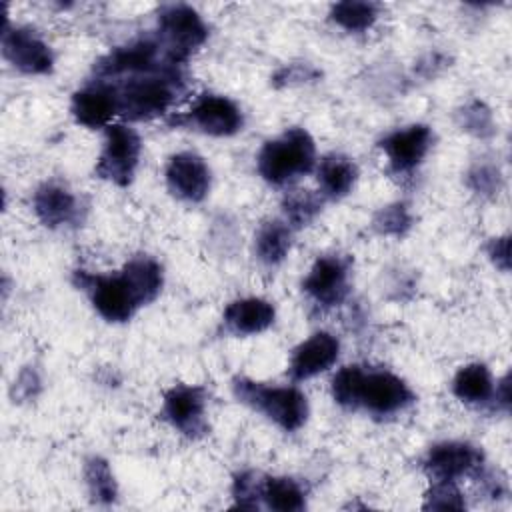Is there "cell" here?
Masks as SVG:
<instances>
[{"label": "cell", "mask_w": 512, "mask_h": 512, "mask_svg": "<svg viewBox=\"0 0 512 512\" xmlns=\"http://www.w3.org/2000/svg\"><path fill=\"white\" fill-rule=\"evenodd\" d=\"M330 392L344 410H364L374 418L400 414L416 400L412 388L398 374L360 364L342 366L332 378Z\"/></svg>", "instance_id": "6da1fadb"}, {"label": "cell", "mask_w": 512, "mask_h": 512, "mask_svg": "<svg viewBox=\"0 0 512 512\" xmlns=\"http://www.w3.org/2000/svg\"><path fill=\"white\" fill-rule=\"evenodd\" d=\"M106 82L116 90L118 116L130 122H146L164 116L186 90V78L180 66L138 72Z\"/></svg>", "instance_id": "7a4b0ae2"}, {"label": "cell", "mask_w": 512, "mask_h": 512, "mask_svg": "<svg viewBox=\"0 0 512 512\" xmlns=\"http://www.w3.org/2000/svg\"><path fill=\"white\" fill-rule=\"evenodd\" d=\"M256 168L270 186H286L316 168V142L306 128L292 126L266 140L256 156Z\"/></svg>", "instance_id": "3957f363"}, {"label": "cell", "mask_w": 512, "mask_h": 512, "mask_svg": "<svg viewBox=\"0 0 512 512\" xmlns=\"http://www.w3.org/2000/svg\"><path fill=\"white\" fill-rule=\"evenodd\" d=\"M234 398L266 416L284 432L300 430L310 414L306 394L296 386H270L246 376L232 380Z\"/></svg>", "instance_id": "277c9868"}, {"label": "cell", "mask_w": 512, "mask_h": 512, "mask_svg": "<svg viewBox=\"0 0 512 512\" xmlns=\"http://www.w3.org/2000/svg\"><path fill=\"white\" fill-rule=\"evenodd\" d=\"M76 288L84 290L94 310L112 324L128 322L142 306V298L124 270L118 274H92L76 270L72 274Z\"/></svg>", "instance_id": "5b68a950"}, {"label": "cell", "mask_w": 512, "mask_h": 512, "mask_svg": "<svg viewBox=\"0 0 512 512\" xmlns=\"http://www.w3.org/2000/svg\"><path fill=\"white\" fill-rule=\"evenodd\" d=\"M154 34L168 60L176 66H184L208 40V24L190 4H164L158 10Z\"/></svg>", "instance_id": "8992f818"}, {"label": "cell", "mask_w": 512, "mask_h": 512, "mask_svg": "<svg viewBox=\"0 0 512 512\" xmlns=\"http://www.w3.org/2000/svg\"><path fill=\"white\" fill-rule=\"evenodd\" d=\"M142 156V138L128 124H110L94 164V174L118 188L132 184Z\"/></svg>", "instance_id": "52a82bcc"}, {"label": "cell", "mask_w": 512, "mask_h": 512, "mask_svg": "<svg viewBox=\"0 0 512 512\" xmlns=\"http://www.w3.org/2000/svg\"><path fill=\"white\" fill-rule=\"evenodd\" d=\"M166 66H176V64H172L168 60L156 34H146V36H138V38L106 52L94 64L92 78L118 80V78L130 76V74L160 70Z\"/></svg>", "instance_id": "ba28073f"}, {"label": "cell", "mask_w": 512, "mask_h": 512, "mask_svg": "<svg viewBox=\"0 0 512 512\" xmlns=\"http://www.w3.org/2000/svg\"><path fill=\"white\" fill-rule=\"evenodd\" d=\"M352 262L344 254H322L302 280L304 294L322 310L340 306L350 294Z\"/></svg>", "instance_id": "9c48e42d"}, {"label": "cell", "mask_w": 512, "mask_h": 512, "mask_svg": "<svg viewBox=\"0 0 512 512\" xmlns=\"http://www.w3.org/2000/svg\"><path fill=\"white\" fill-rule=\"evenodd\" d=\"M174 124L202 132L206 136L226 138L242 130L244 114L240 106L228 96L206 92L198 96L194 104L174 120Z\"/></svg>", "instance_id": "30bf717a"}, {"label": "cell", "mask_w": 512, "mask_h": 512, "mask_svg": "<svg viewBox=\"0 0 512 512\" xmlns=\"http://www.w3.org/2000/svg\"><path fill=\"white\" fill-rule=\"evenodd\" d=\"M208 394L204 386L174 384L164 392L162 418L182 436L198 440L208 432Z\"/></svg>", "instance_id": "8fae6325"}, {"label": "cell", "mask_w": 512, "mask_h": 512, "mask_svg": "<svg viewBox=\"0 0 512 512\" xmlns=\"http://www.w3.org/2000/svg\"><path fill=\"white\" fill-rule=\"evenodd\" d=\"M2 56L16 70L42 76L54 70L52 46L30 26H10L8 20L2 26Z\"/></svg>", "instance_id": "7c38bea8"}, {"label": "cell", "mask_w": 512, "mask_h": 512, "mask_svg": "<svg viewBox=\"0 0 512 512\" xmlns=\"http://www.w3.org/2000/svg\"><path fill=\"white\" fill-rule=\"evenodd\" d=\"M434 142V132L428 124H408L384 134L378 142L388 160L390 172L404 176L414 172L428 156Z\"/></svg>", "instance_id": "4fadbf2b"}, {"label": "cell", "mask_w": 512, "mask_h": 512, "mask_svg": "<svg viewBox=\"0 0 512 512\" xmlns=\"http://www.w3.org/2000/svg\"><path fill=\"white\" fill-rule=\"evenodd\" d=\"M432 480L458 482L464 476H476L484 466V454L478 446L462 440H444L428 448L424 462Z\"/></svg>", "instance_id": "5bb4252c"}, {"label": "cell", "mask_w": 512, "mask_h": 512, "mask_svg": "<svg viewBox=\"0 0 512 512\" xmlns=\"http://www.w3.org/2000/svg\"><path fill=\"white\" fill-rule=\"evenodd\" d=\"M168 192L188 204L202 202L212 184V172L206 160L196 152H176L168 158L164 168Z\"/></svg>", "instance_id": "9a60e30c"}, {"label": "cell", "mask_w": 512, "mask_h": 512, "mask_svg": "<svg viewBox=\"0 0 512 512\" xmlns=\"http://www.w3.org/2000/svg\"><path fill=\"white\" fill-rule=\"evenodd\" d=\"M32 210L36 218L52 230L76 226L82 220L84 204L66 184L48 180L42 182L32 194Z\"/></svg>", "instance_id": "2e32d148"}, {"label": "cell", "mask_w": 512, "mask_h": 512, "mask_svg": "<svg viewBox=\"0 0 512 512\" xmlns=\"http://www.w3.org/2000/svg\"><path fill=\"white\" fill-rule=\"evenodd\" d=\"M70 114L76 124L96 130L108 128L112 118L118 116V96L110 82L92 78L72 94Z\"/></svg>", "instance_id": "e0dca14e"}, {"label": "cell", "mask_w": 512, "mask_h": 512, "mask_svg": "<svg viewBox=\"0 0 512 512\" xmlns=\"http://www.w3.org/2000/svg\"><path fill=\"white\" fill-rule=\"evenodd\" d=\"M340 356V340L326 332H314L310 338L300 342L290 356L288 376L294 382L310 380L322 372H326Z\"/></svg>", "instance_id": "ac0fdd59"}, {"label": "cell", "mask_w": 512, "mask_h": 512, "mask_svg": "<svg viewBox=\"0 0 512 512\" xmlns=\"http://www.w3.org/2000/svg\"><path fill=\"white\" fill-rule=\"evenodd\" d=\"M222 320L228 332L236 336H254L268 330L274 324L276 308L266 298H238L226 306Z\"/></svg>", "instance_id": "d6986e66"}, {"label": "cell", "mask_w": 512, "mask_h": 512, "mask_svg": "<svg viewBox=\"0 0 512 512\" xmlns=\"http://www.w3.org/2000/svg\"><path fill=\"white\" fill-rule=\"evenodd\" d=\"M316 180L324 200H342L356 186L358 166L350 156L332 152L316 164Z\"/></svg>", "instance_id": "ffe728a7"}, {"label": "cell", "mask_w": 512, "mask_h": 512, "mask_svg": "<svg viewBox=\"0 0 512 512\" xmlns=\"http://www.w3.org/2000/svg\"><path fill=\"white\" fill-rule=\"evenodd\" d=\"M496 382L492 372L482 362H470L462 366L452 378L454 396L468 406H486L494 402Z\"/></svg>", "instance_id": "44dd1931"}, {"label": "cell", "mask_w": 512, "mask_h": 512, "mask_svg": "<svg viewBox=\"0 0 512 512\" xmlns=\"http://www.w3.org/2000/svg\"><path fill=\"white\" fill-rule=\"evenodd\" d=\"M292 232L294 230L280 218L262 222L254 236V254L258 262L268 268L280 266L292 248Z\"/></svg>", "instance_id": "7402d4cb"}, {"label": "cell", "mask_w": 512, "mask_h": 512, "mask_svg": "<svg viewBox=\"0 0 512 512\" xmlns=\"http://www.w3.org/2000/svg\"><path fill=\"white\" fill-rule=\"evenodd\" d=\"M306 488L290 476L262 478V504L278 512H300L306 508Z\"/></svg>", "instance_id": "603a6c76"}, {"label": "cell", "mask_w": 512, "mask_h": 512, "mask_svg": "<svg viewBox=\"0 0 512 512\" xmlns=\"http://www.w3.org/2000/svg\"><path fill=\"white\" fill-rule=\"evenodd\" d=\"M380 6L376 2L368 0H342L330 6V20L350 32V34H360L372 28V24L378 20Z\"/></svg>", "instance_id": "cb8c5ba5"}, {"label": "cell", "mask_w": 512, "mask_h": 512, "mask_svg": "<svg viewBox=\"0 0 512 512\" xmlns=\"http://www.w3.org/2000/svg\"><path fill=\"white\" fill-rule=\"evenodd\" d=\"M84 482L92 502L96 504H114L118 498V484L114 472L102 456H90L84 462Z\"/></svg>", "instance_id": "d4e9b609"}, {"label": "cell", "mask_w": 512, "mask_h": 512, "mask_svg": "<svg viewBox=\"0 0 512 512\" xmlns=\"http://www.w3.org/2000/svg\"><path fill=\"white\" fill-rule=\"evenodd\" d=\"M324 198L322 194H316L312 190H290L282 198V214L284 222L292 228H304L316 220V216L322 212Z\"/></svg>", "instance_id": "484cf974"}, {"label": "cell", "mask_w": 512, "mask_h": 512, "mask_svg": "<svg viewBox=\"0 0 512 512\" xmlns=\"http://www.w3.org/2000/svg\"><path fill=\"white\" fill-rule=\"evenodd\" d=\"M456 124L476 136V138H492L496 134V122H494V114L492 110L486 106V102L472 98L466 104H462L456 112Z\"/></svg>", "instance_id": "4316f807"}, {"label": "cell", "mask_w": 512, "mask_h": 512, "mask_svg": "<svg viewBox=\"0 0 512 512\" xmlns=\"http://www.w3.org/2000/svg\"><path fill=\"white\" fill-rule=\"evenodd\" d=\"M414 224V216L404 202H392L382 206L374 218H372V228L380 236H392V238H402L408 234V230Z\"/></svg>", "instance_id": "83f0119b"}, {"label": "cell", "mask_w": 512, "mask_h": 512, "mask_svg": "<svg viewBox=\"0 0 512 512\" xmlns=\"http://www.w3.org/2000/svg\"><path fill=\"white\" fill-rule=\"evenodd\" d=\"M500 168L492 162H476L466 172V186L480 198H494L502 190Z\"/></svg>", "instance_id": "f1b7e54d"}, {"label": "cell", "mask_w": 512, "mask_h": 512, "mask_svg": "<svg viewBox=\"0 0 512 512\" xmlns=\"http://www.w3.org/2000/svg\"><path fill=\"white\" fill-rule=\"evenodd\" d=\"M262 478L256 470L238 472L232 480V498L236 508L258 510L262 506Z\"/></svg>", "instance_id": "f546056e"}, {"label": "cell", "mask_w": 512, "mask_h": 512, "mask_svg": "<svg viewBox=\"0 0 512 512\" xmlns=\"http://www.w3.org/2000/svg\"><path fill=\"white\" fill-rule=\"evenodd\" d=\"M424 510H464L466 500L462 490L452 480H432L424 494Z\"/></svg>", "instance_id": "4dcf8cb0"}, {"label": "cell", "mask_w": 512, "mask_h": 512, "mask_svg": "<svg viewBox=\"0 0 512 512\" xmlns=\"http://www.w3.org/2000/svg\"><path fill=\"white\" fill-rule=\"evenodd\" d=\"M320 78V70L314 68L312 64H302V62H292L284 64L278 68L272 76V86L274 88H286V86H298V84H308L316 82Z\"/></svg>", "instance_id": "1f68e13d"}, {"label": "cell", "mask_w": 512, "mask_h": 512, "mask_svg": "<svg viewBox=\"0 0 512 512\" xmlns=\"http://www.w3.org/2000/svg\"><path fill=\"white\" fill-rule=\"evenodd\" d=\"M40 386H42V380L38 376V372L30 366H26L18 378L14 380V386H12V396L20 398V400H30V398H36V394L40 392Z\"/></svg>", "instance_id": "d6a6232c"}, {"label": "cell", "mask_w": 512, "mask_h": 512, "mask_svg": "<svg viewBox=\"0 0 512 512\" xmlns=\"http://www.w3.org/2000/svg\"><path fill=\"white\" fill-rule=\"evenodd\" d=\"M488 258L490 262L502 270V272H508L510 270V238L508 236H496L488 242Z\"/></svg>", "instance_id": "836d02e7"}, {"label": "cell", "mask_w": 512, "mask_h": 512, "mask_svg": "<svg viewBox=\"0 0 512 512\" xmlns=\"http://www.w3.org/2000/svg\"><path fill=\"white\" fill-rule=\"evenodd\" d=\"M446 64H448V58H446L444 54L434 52V54L424 56V58L418 62V72H422L426 78H430V76H436L442 68H446Z\"/></svg>", "instance_id": "e575fe53"}, {"label": "cell", "mask_w": 512, "mask_h": 512, "mask_svg": "<svg viewBox=\"0 0 512 512\" xmlns=\"http://www.w3.org/2000/svg\"><path fill=\"white\" fill-rule=\"evenodd\" d=\"M492 406H494L496 410L508 412V408H510V376H508V374L502 376V378L496 382Z\"/></svg>", "instance_id": "d590c367"}]
</instances>
